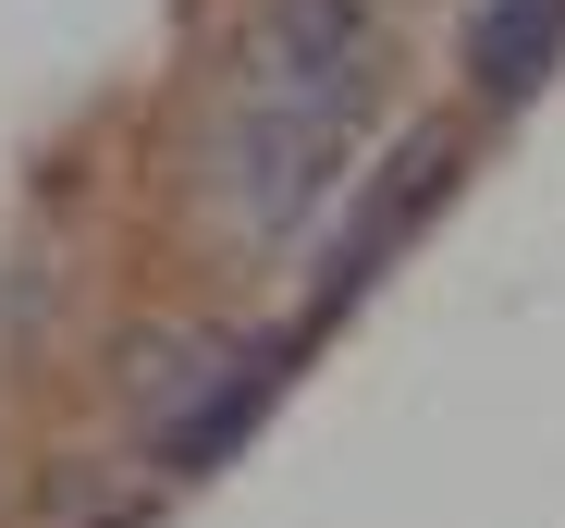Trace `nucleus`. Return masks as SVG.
I'll use <instances>...</instances> for the list:
<instances>
[{
	"mask_svg": "<svg viewBox=\"0 0 565 528\" xmlns=\"http://www.w3.org/2000/svg\"><path fill=\"white\" fill-rule=\"evenodd\" d=\"M282 381H296V344H258V357H234V381H210L198 406H184V418L160 430V455H172V467H210V455H234Z\"/></svg>",
	"mask_w": 565,
	"mask_h": 528,
	"instance_id": "2",
	"label": "nucleus"
},
{
	"mask_svg": "<svg viewBox=\"0 0 565 528\" xmlns=\"http://www.w3.org/2000/svg\"><path fill=\"white\" fill-rule=\"evenodd\" d=\"M382 86V25L369 0H270L222 86V209L246 234H296L344 185V148Z\"/></svg>",
	"mask_w": 565,
	"mask_h": 528,
	"instance_id": "1",
	"label": "nucleus"
},
{
	"mask_svg": "<svg viewBox=\"0 0 565 528\" xmlns=\"http://www.w3.org/2000/svg\"><path fill=\"white\" fill-rule=\"evenodd\" d=\"M553 37H565V0H492L480 37H467V62H480L492 99H529V86L553 74Z\"/></svg>",
	"mask_w": 565,
	"mask_h": 528,
	"instance_id": "3",
	"label": "nucleus"
}]
</instances>
